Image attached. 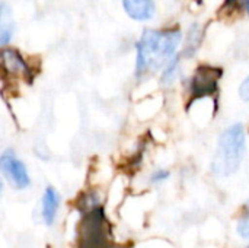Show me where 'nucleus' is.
<instances>
[{
	"label": "nucleus",
	"instance_id": "obj_11",
	"mask_svg": "<svg viewBox=\"0 0 249 248\" xmlns=\"http://www.w3.org/2000/svg\"><path fill=\"white\" fill-rule=\"evenodd\" d=\"M74 205L80 213H86L99 206H104V194L98 186H90L89 189H86L77 196Z\"/></svg>",
	"mask_w": 249,
	"mask_h": 248
},
{
	"label": "nucleus",
	"instance_id": "obj_15",
	"mask_svg": "<svg viewBox=\"0 0 249 248\" xmlns=\"http://www.w3.org/2000/svg\"><path fill=\"white\" fill-rule=\"evenodd\" d=\"M171 178V171L168 168H156L149 174V183L152 186H159L163 184Z\"/></svg>",
	"mask_w": 249,
	"mask_h": 248
},
{
	"label": "nucleus",
	"instance_id": "obj_17",
	"mask_svg": "<svg viewBox=\"0 0 249 248\" xmlns=\"http://www.w3.org/2000/svg\"><path fill=\"white\" fill-rule=\"evenodd\" d=\"M3 187H4V180H3L1 175H0V196H1V193H3Z\"/></svg>",
	"mask_w": 249,
	"mask_h": 248
},
{
	"label": "nucleus",
	"instance_id": "obj_10",
	"mask_svg": "<svg viewBox=\"0 0 249 248\" xmlns=\"http://www.w3.org/2000/svg\"><path fill=\"white\" fill-rule=\"evenodd\" d=\"M16 31L13 9L9 3L0 1V47L9 45Z\"/></svg>",
	"mask_w": 249,
	"mask_h": 248
},
{
	"label": "nucleus",
	"instance_id": "obj_6",
	"mask_svg": "<svg viewBox=\"0 0 249 248\" xmlns=\"http://www.w3.org/2000/svg\"><path fill=\"white\" fill-rule=\"evenodd\" d=\"M0 175L15 190H26L32 186L28 165L18 156L13 149H4L0 153Z\"/></svg>",
	"mask_w": 249,
	"mask_h": 248
},
{
	"label": "nucleus",
	"instance_id": "obj_3",
	"mask_svg": "<svg viewBox=\"0 0 249 248\" xmlns=\"http://www.w3.org/2000/svg\"><path fill=\"white\" fill-rule=\"evenodd\" d=\"M112 243L111 224L105 205L86 213H80L77 228V248H105Z\"/></svg>",
	"mask_w": 249,
	"mask_h": 248
},
{
	"label": "nucleus",
	"instance_id": "obj_2",
	"mask_svg": "<svg viewBox=\"0 0 249 248\" xmlns=\"http://www.w3.org/2000/svg\"><path fill=\"white\" fill-rule=\"evenodd\" d=\"M247 129L241 121L232 123L223 129L216 142V151L212 159V172L219 178L235 175L247 155Z\"/></svg>",
	"mask_w": 249,
	"mask_h": 248
},
{
	"label": "nucleus",
	"instance_id": "obj_18",
	"mask_svg": "<svg viewBox=\"0 0 249 248\" xmlns=\"http://www.w3.org/2000/svg\"><path fill=\"white\" fill-rule=\"evenodd\" d=\"M245 248H249V244H248V246H247V247H245Z\"/></svg>",
	"mask_w": 249,
	"mask_h": 248
},
{
	"label": "nucleus",
	"instance_id": "obj_5",
	"mask_svg": "<svg viewBox=\"0 0 249 248\" xmlns=\"http://www.w3.org/2000/svg\"><path fill=\"white\" fill-rule=\"evenodd\" d=\"M222 69L212 64H200L190 80L187 82L188 96L191 102H196L203 98L214 96L219 92V83L222 79Z\"/></svg>",
	"mask_w": 249,
	"mask_h": 248
},
{
	"label": "nucleus",
	"instance_id": "obj_7",
	"mask_svg": "<svg viewBox=\"0 0 249 248\" xmlns=\"http://www.w3.org/2000/svg\"><path fill=\"white\" fill-rule=\"evenodd\" d=\"M60 205H61L60 191L54 186H47L41 194V203H39V215L45 227H53L55 224L57 215L60 212Z\"/></svg>",
	"mask_w": 249,
	"mask_h": 248
},
{
	"label": "nucleus",
	"instance_id": "obj_13",
	"mask_svg": "<svg viewBox=\"0 0 249 248\" xmlns=\"http://www.w3.org/2000/svg\"><path fill=\"white\" fill-rule=\"evenodd\" d=\"M236 232L241 238L249 240V199L242 208V212L238 218L236 224Z\"/></svg>",
	"mask_w": 249,
	"mask_h": 248
},
{
	"label": "nucleus",
	"instance_id": "obj_4",
	"mask_svg": "<svg viewBox=\"0 0 249 248\" xmlns=\"http://www.w3.org/2000/svg\"><path fill=\"white\" fill-rule=\"evenodd\" d=\"M34 58L13 45L0 47V79L10 83H29L36 75Z\"/></svg>",
	"mask_w": 249,
	"mask_h": 248
},
{
	"label": "nucleus",
	"instance_id": "obj_1",
	"mask_svg": "<svg viewBox=\"0 0 249 248\" xmlns=\"http://www.w3.org/2000/svg\"><path fill=\"white\" fill-rule=\"evenodd\" d=\"M184 32L179 26L144 28L134 45V77L139 82L159 75L163 66L179 53Z\"/></svg>",
	"mask_w": 249,
	"mask_h": 248
},
{
	"label": "nucleus",
	"instance_id": "obj_16",
	"mask_svg": "<svg viewBox=\"0 0 249 248\" xmlns=\"http://www.w3.org/2000/svg\"><path fill=\"white\" fill-rule=\"evenodd\" d=\"M238 95L244 102H249V73L245 76V79L241 82L238 88Z\"/></svg>",
	"mask_w": 249,
	"mask_h": 248
},
{
	"label": "nucleus",
	"instance_id": "obj_14",
	"mask_svg": "<svg viewBox=\"0 0 249 248\" xmlns=\"http://www.w3.org/2000/svg\"><path fill=\"white\" fill-rule=\"evenodd\" d=\"M223 9H226L228 13L239 10L249 16V0H225Z\"/></svg>",
	"mask_w": 249,
	"mask_h": 248
},
{
	"label": "nucleus",
	"instance_id": "obj_9",
	"mask_svg": "<svg viewBox=\"0 0 249 248\" xmlns=\"http://www.w3.org/2000/svg\"><path fill=\"white\" fill-rule=\"evenodd\" d=\"M204 41V28L201 23L194 22L188 26V29L184 34L182 38V44H181V50L179 54L182 57V60H190L193 57L197 56V53L200 51L201 45Z\"/></svg>",
	"mask_w": 249,
	"mask_h": 248
},
{
	"label": "nucleus",
	"instance_id": "obj_8",
	"mask_svg": "<svg viewBox=\"0 0 249 248\" xmlns=\"http://www.w3.org/2000/svg\"><path fill=\"white\" fill-rule=\"evenodd\" d=\"M121 7L131 20L140 23L153 20L158 12L156 0H121Z\"/></svg>",
	"mask_w": 249,
	"mask_h": 248
},
{
	"label": "nucleus",
	"instance_id": "obj_12",
	"mask_svg": "<svg viewBox=\"0 0 249 248\" xmlns=\"http://www.w3.org/2000/svg\"><path fill=\"white\" fill-rule=\"evenodd\" d=\"M181 75H182V57L178 53L159 72V83L162 88H172L181 79Z\"/></svg>",
	"mask_w": 249,
	"mask_h": 248
}]
</instances>
